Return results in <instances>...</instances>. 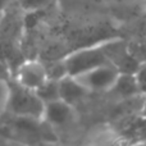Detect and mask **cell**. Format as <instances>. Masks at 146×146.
<instances>
[{"mask_svg":"<svg viewBox=\"0 0 146 146\" xmlns=\"http://www.w3.org/2000/svg\"><path fill=\"white\" fill-rule=\"evenodd\" d=\"M8 86L9 96L5 106V113H9L13 117L42 119L44 103L35 90L18 83L13 77L8 81Z\"/></svg>","mask_w":146,"mask_h":146,"instance_id":"cell-1","label":"cell"},{"mask_svg":"<svg viewBox=\"0 0 146 146\" xmlns=\"http://www.w3.org/2000/svg\"><path fill=\"white\" fill-rule=\"evenodd\" d=\"M64 59L67 68V74L76 77L78 74L94 69L99 66H104V64H110L109 60L106 59L105 54H104L101 46H92V48H86L81 49L78 51L67 55Z\"/></svg>","mask_w":146,"mask_h":146,"instance_id":"cell-2","label":"cell"},{"mask_svg":"<svg viewBox=\"0 0 146 146\" xmlns=\"http://www.w3.org/2000/svg\"><path fill=\"white\" fill-rule=\"evenodd\" d=\"M109 63L119 73H132L136 74L141 63L136 60L128 51L127 42L122 40H114L100 45Z\"/></svg>","mask_w":146,"mask_h":146,"instance_id":"cell-3","label":"cell"},{"mask_svg":"<svg viewBox=\"0 0 146 146\" xmlns=\"http://www.w3.org/2000/svg\"><path fill=\"white\" fill-rule=\"evenodd\" d=\"M118 71L111 64L99 66L94 69L76 76V80L87 91H109L115 81Z\"/></svg>","mask_w":146,"mask_h":146,"instance_id":"cell-4","label":"cell"},{"mask_svg":"<svg viewBox=\"0 0 146 146\" xmlns=\"http://www.w3.org/2000/svg\"><path fill=\"white\" fill-rule=\"evenodd\" d=\"M12 77L18 83L28 88H32V90H36L48 78L44 63L36 59H25L17 67Z\"/></svg>","mask_w":146,"mask_h":146,"instance_id":"cell-5","label":"cell"},{"mask_svg":"<svg viewBox=\"0 0 146 146\" xmlns=\"http://www.w3.org/2000/svg\"><path fill=\"white\" fill-rule=\"evenodd\" d=\"M73 118L72 105L63 101L62 99L44 104L42 119L51 126H64L69 123Z\"/></svg>","mask_w":146,"mask_h":146,"instance_id":"cell-6","label":"cell"},{"mask_svg":"<svg viewBox=\"0 0 146 146\" xmlns=\"http://www.w3.org/2000/svg\"><path fill=\"white\" fill-rule=\"evenodd\" d=\"M87 94V88L83 87L72 76H66L62 80H59V96L69 105H73L82 100Z\"/></svg>","mask_w":146,"mask_h":146,"instance_id":"cell-7","label":"cell"},{"mask_svg":"<svg viewBox=\"0 0 146 146\" xmlns=\"http://www.w3.org/2000/svg\"><path fill=\"white\" fill-rule=\"evenodd\" d=\"M110 92L119 95L122 98H129V96L137 95L142 91V87L137 80L136 74L132 73H118L113 86L110 87Z\"/></svg>","mask_w":146,"mask_h":146,"instance_id":"cell-8","label":"cell"},{"mask_svg":"<svg viewBox=\"0 0 146 146\" xmlns=\"http://www.w3.org/2000/svg\"><path fill=\"white\" fill-rule=\"evenodd\" d=\"M35 91L44 104L60 99V96H59V81L56 80L46 78L45 82L41 86H38Z\"/></svg>","mask_w":146,"mask_h":146,"instance_id":"cell-9","label":"cell"},{"mask_svg":"<svg viewBox=\"0 0 146 146\" xmlns=\"http://www.w3.org/2000/svg\"><path fill=\"white\" fill-rule=\"evenodd\" d=\"M44 67L46 71V77L50 80H62L63 77H66L67 74V68L64 59H55V60H48L42 62Z\"/></svg>","mask_w":146,"mask_h":146,"instance_id":"cell-10","label":"cell"},{"mask_svg":"<svg viewBox=\"0 0 146 146\" xmlns=\"http://www.w3.org/2000/svg\"><path fill=\"white\" fill-rule=\"evenodd\" d=\"M127 48H128V51L131 53V55L139 63L146 62V38L132 41V42L127 44Z\"/></svg>","mask_w":146,"mask_h":146,"instance_id":"cell-11","label":"cell"},{"mask_svg":"<svg viewBox=\"0 0 146 146\" xmlns=\"http://www.w3.org/2000/svg\"><path fill=\"white\" fill-rule=\"evenodd\" d=\"M17 3L23 12H32V10L50 8L55 3V0H17Z\"/></svg>","mask_w":146,"mask_h":146,"instance_id":"cell-12","label":"cell"},{"mask_svg":"<svg viewBox=\"0 0 146 146\" xmlns=\"http://www.w3.org/2000/svg\"><path fill=\"white\" fill-rule=\"evenodd\" d=\"M8 96H9V86H8V81L0 80V117L5 113V106H7Z\"/></svg>","mask_w":146,"mask_h":146,"instance_id":"cell-13","label":"cell"},{"mask_svg":"<svg viewBox=\"0 0 146 146\" xmlns=\"http://www.w3.org/2000/svg\"><path fill=\"white\" fill-rule=\"evenodd\" d=\"M136 77L139 80L140 85H141L142 90H146V62L140 64L139 71L136 72Z\"/></svg>","mask_w":146,"mask_h":146,"instance_id":"cell-14","label":"cell"},{"mask_svg":"<svg viewBox=\"0 0 146 146\" xmlns=\"http://www.w3.org/2000/svg\"><path fill=\"white\" fill-rule=\"evenodd\" d=\"M10 78H12V71H10L9 66L7 62L0 59V80L9 81Z\"/></svg>","mask_w":146,"mask_h":146,"instance_id":"cell-15","label":"cell"},{"mask_svg":"<svg viewBox=\"0 0 146 146\" xmlns=\"http://www.w3.org/2000/svg\"><path fill=\"white\" fill-rule=\"evenodd\" d=\"M14 1H17V0H0V10L7 9V8L9 7L10 4H13Z\"/></svg>","mask_w":146,"mask_h":146,"instance_id":"cell-16","label":"cell"},{"mask_svg":"<svg viewBox=\"0 0 146 146\" xmlns=\"http://www.w3.org/2000/svg\"><path fill=\"white\" fill-rule=\"evenodd\" d=\"M3 13H4V10H0V23H1V19H3Z\"/></svg>","mask_w":146,"mask_h":146,"instance_id":"cell-17","label":"cell"},{"mask_svg":"<svg viewBox=\"0 0 146 146\" xmlns=\"http://www.w3.org/2000/svg\"><path fill=\"white\" fill-rule=\"evenodd\" d=\"M144 114L146 115V104H145V106H144Z\"/></svg>","mask_w":146,"mask_h":146,"instance_id":"cell-18","label":"cell"}]
</instances>
